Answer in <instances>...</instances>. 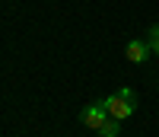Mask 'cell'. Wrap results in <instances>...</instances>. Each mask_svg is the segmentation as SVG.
<instances>
[{
    "instance_id": "1",
    "label": "cell",
    "mask_w": 159,
    "mask_h": 137,
    "mask_svg": "<svg viewBox=\"0 0 159 137\" xmlns=\"http://www.w3.org/2000/svg\"><path fill=\"white\" fill-rule=\"evenodd\" d=\"M105 102V108H108V115L111 118H118V121H124V118H130L134 115V108H137V96H134V89H118V92H111L108 99H102Z\"/></svg>"
},
{
    "instance_id": "2",
    "label": "cell",
    "mask_w": 159,
    "mask_h": 137,
    "mask_svg": "<svg viewBox=\"0 0 159 137\" xmlns=\"http://www.w3.org/2000/svg\"><path fill=\"white\" fill-rule=\"evenodd\" d=\"M108 118L111 115H108V108H105V102H92V105H86L83 112H80V121H83L86 128H92V131H99Z\"/></svg>"
},
{
    "instance_id": "3",
    "label": "cell",
    "mask_w": 159,
    "mask_h": 137,
    "mask_svg": "<svg viewBox=\"0 0 159 137\" xmlns=\"http://www.w3.org/2000/svg\"><path fill=\"white\" fill-rule=\"evenodd\" d=\"M147 54H150V42H140V38H130L127 48H124V58L134 61V64H143V61H147Z\"/></svg>"
},
{
    "instance_id": "4",
    "label": "cell",
    "mask_w": 159,
    "mask_h": 137,
    "mask_svg": "<svg viewBox=\"0 0 159 137\" xmlns=\"http://www.w3.org/2000/svg\"><path fill=\"white\" fill-rule=\"evenodd\" d=\"M118 134H121V128H118V118H108V121L99 128V137H118Z\"/></svg>"
},
{
    "instance_id": "5",
    "label": "cell",
    "mask_w": 159,
    "mask_h": 137,
    "mask_svg": "<svg viewBox=\"0 0 159 137\" xmlns=\"http://www.w3.org/2000/svg\"><path fill=\"white\" fill-rule=\"evenodd\" d=\"M147 42H150V51H156V54H159V26H150Z\"/></svg>"
}]
</instances>
